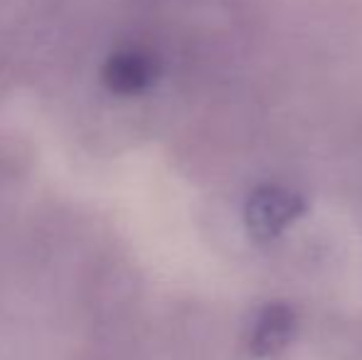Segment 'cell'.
<instances>
[{
	"label": "cell",
	"instance_id": "obj_3",
	"mask_svg": "<svg viewBox=\"0 0 362 360\" xmlns=\"http://www.w3.org/2000/svg\"><path fill=\"white\" fill-rule=\"evenodd\" d=\"M293 313L286 306L276 303L262 311L257 326L252 333V348L259 356H272V353L281 351L288 343V338L293 336Z\"/></svg>",
	"mask_w": 362,
	"mask_h": 360
},
{
	"label": "cell",
	"instance_id": "obj_1",
	"mask_svg": "<svg viewBox=\"0 0 362 360\" xmlns=\"http://www.w3.org/2000/svg\"><path fill=\"white\" fill-rule=\"evenodd\" d=\"M305 212V202L298 192L284 185H262L254 190L244 207L247 230L254 240L269 242Z\"/></svg>",
	"mask_w": 362,
	"mask_h": 360
},
{
	"label": "cell",
	"instance_id": "obj_2",
	"mask_svg": "<svg viewBox=\"0 0 362 360\" xmlns=\"http://www.w3.org/2000/svg\"><path fill=\"white\" fill-rule=\"evenodd\" d=\"M158 74V64L144 50H121V52L111 54L106 62L101 79L114 94L129 96L139 94L148 89Z\"/></svg>",
	"mask_w": 362,
	"mask_h": 360
}]
</instances>
